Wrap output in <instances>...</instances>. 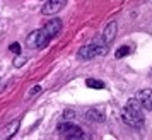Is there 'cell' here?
<instances>
[{"label": "cell", "mask_w": 152, "mask_h": 140, "mask_svg": "<svg viewBox=\"0 0 152 140\" xmlns=\"http://www.w3.org/2000/svg\"><path fill=\"white\" fill-rule=\"evenodd\" d=\"M39 91H41V85H34V87H33V89L29 91V94H28V96H34V94H38Z\"/></svg>", "instance_id": "9a60e30c"}, {"label": "cell", "mask_w": 152, "mask_h": 140, "mask_svg": "<svg viewBox=\"0 0 152 140\" xmlns=\"http://www.w3.org/2000/svg\"><path fill=\"white\" fill-rule=\"evenodd\" d=\"M60 29H62V22L58 21V19H51V21H48L45 24L43 31H45L50 38H55V36L60 33Z\"/></svg>", "instance_id": "ba28073f"}, {"label": "cell", "mask_w": 152, "mask_h": 140, "mask_svg": "<svg viewBox=\"0 0 152 140\" xmlns=\"http://www.w3.org/2000/svg\"><path fill=\"white\" fill-rule=\"evenodd\" d=\"M63 118L65 120H74L75 118V111H74V109H65V111H63Z\"/></svg>", "instance_id": "4fadbf2b"}, {"label": "cell", "mask_w": 152, "mask_h": 140, "mask_svg": "<svg viewBox=\"0 0 152 140\" xmlns=\"http://www.w3.org/2000/svg\"><path fill=\"white\" fill-rule=\"evenodd\" d=\"M87 120H91V121H104V114L99 109H89L87 111Z\"/></svg>", "instance_id": "30bf717a"}, {"label": "cell", "mask_w": 152, "mask_h": 140, "mask_svg": "<svg viewBox=\"0 0 152 140\" xmlns=\"http://www.w3.org/2000/svg\"><path fill=\"white\" fill-rule=\"evenodd\" d=\"M50 38L45 31H34V33H31V34L26 38V43H28L29 48H45L46 44L50 43Z\"/></svg>", "instance_id": "277c9868"}, {"label": "cell", "mask_w": 152, "mask_h": 140, "mask_svg": "<svg viewBox=\"0 0 152 140\" xmlns=\"http://www.w3.org/2000/svg\"><path fill=\"white\" fill-rule=\"evenodd\" d=\"M106 51H108V44H106V43L103 41V38L99 36L94 43L84 46L82 50H79L77 56L82 58V60H91V58H94V56H97V55H104Z\"/></svg>", "instance_id": "7a4b0ae2"}, {"label": "cell", "mask_w": 152, "mask_h": 140, "mask_svg": "<svg viewBox=\"0 0 152 140\" xmlns=\"http://www.w3.org/2000/svg\"><path fill=\"white\" fill-rule=\"evenodd\" d=\"M10 51L15 53V55H19V53H21V44H19V43H12V44H10Z\"/></svg>", "instance_id": "5bb4252c"}, {"label": "cell", "mask_w": 152, "mask_h": 140, "mask_svg": "<svg viewBox=\"0 0 152 140\" xmlns=\"http://www.w3.org/2000/svg\"><path fill=\"white\" fill-rule=\"evenodd\" d=\"M58 133L65 140H91L87 133L82 132L77 125H72V123H60L58 125Z\"/></svg>", "instance_id": "3957f363"}, {"label": "cell", "mask_w": 152, "mask_h": 140, "mask_svg": "<svg viewBox=\"0 0 152 140\" xmlns=\"http://www.w3.org/2000/svg\"><path fill=\"white\" fill-rule=\"evenodd\" d=\"M115 36H116V22H110V24L106 26V29L103 31L101 38H103V41L110 46V43L115 39Z\"/></svg>", "instance_id": "9c48e42d"}, {"label": "cell", "mask_w": 152, "mask_h": 140, "mask_svg": "<svg viewBox=\"0 0 152 140\" xmlns=\"http://www.w3.org/2000/svg\"><path fill=\"white\" fill-rule=\"evenodd\" d=\"M86 85H87V87H91V89H103L104 82L96 80V79H87V80H86Z\"/></svg>", "instance_id": "8fae6325"}, {"label": "cell", "mask_w": 152, "mask_h": 140, "mask_svg": "<svg viewBox=\"0 0 152 140\" xmlns=\"http://www.w3.org/2000/svg\"><path fill=\"white\" fill-rule=\"evenodd\" d=\"M137 99L140 101L144 109H147V111L152 109V89H142L137 94Z\"/></svg>", "instance_id": "52a82bcc"}, {"label": "cell", "mask_w": 152, "mask_h": 140, "mask_svg": "<svg viewBox=\"0 0 152 140\" xmlns=\"http://www.w3.org/2000/svg\"><path fill=\"white\" fill-rule=\"evenodd\" d=\"M19 126H21V118L14 120V121L7 123L4 128H0V140H10L17 133Z\"/></svg>", "instance_id": "5b68a950"}, {"label": "cell", "mask_w": 152, "mask_h": 140, "mask_svg": "<svg viewBox=\"0 0 152 140\" xmlns=\"http://www.w3.org/2000/svg\"><path fill=\"white\" fill-rule=\"evenodd\" d=\"M65 4H67V0H48V2L43 5L41 12L45 15H55L58 10H62Z\"/></svg>", "instance_id": "8992f818"}, {"label": "cell", "mask_w": 152, "mask_h": 140, "mask_svg": "<svg viewBox=\"0 0 152 140\" xmlns=\"http://www.w3.org/2000/svg\"><path fill=\"white\" fill-rule=\"evenodd\" d=\"M121 120L130 126H142L144 125V114H142V104L135 98L128 99L126 106L121 111Z\"/></svg>", "instance_id": "6da1fadb"}, {"label": "cell", "mask_w": 152, "mask_h": 140, "mask_svg": "<svg viewBox=\"0 0 152 140\" xmlns=\"http://www.w3.org/2000/svg\"><path fill=\"white\" fill-rule=\"evenodd\" d=\"M128 53H130V48H128V46H121V48L116 50L115 56H116V58H121V56H126Z\"/></svg>", "instance_id": "7c38bea8"}]
</instances>
